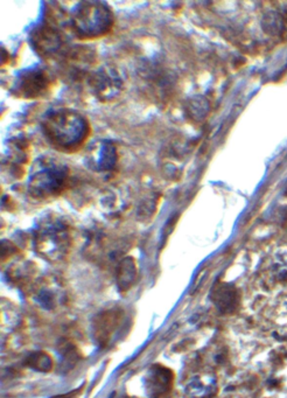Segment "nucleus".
<instances>
[{"mask_svg": "<svg viewBox=\"0 0 287 398\" xmlns=\"http://www.w3.org/2000/svg\"><path fill=\"white\" fill-rule=\"evenodd\" d=\"M28 366L39 371H48L52 368V359L46 353H34L29 356Z\"/></svg>", "mask_w": 287, "mask_h": 398, "instance_id": "14", "label": "nucleus"}, {"mask_svg": "<svg viewBox=\"0 0 287 398\" xmlns=\"http://www.w3.org/2000/svg\"><path fill=\"white\" fill-rule=\"evenodd\" d=\"M69 169L55 159H41L29 176L28 193L34 199L47 200L61 194L68 183Z\"/></svg>", "mask_w": 287, "mask_h": 398, "instance_id": "3", "label": "nucleus"}, {"mask_svg": "<svg viewBox=\"0 0 287 398\" xmlns=\"http://www.w3.org/2000/svg\"><path fill=\"white\" fill-rule=\"evenodd\" d=\"M69 245V227L61 217L51 216L40 223L35 233V246L41 255L59 259L66 255Z\"/></svg>", "mask_w": 287, "mask_h": 398, "instance_id": "4", "label": "nucleus"}, {"mask_svg": "<svg viewBox=\"0 0 287 398\" xmlns=\"http://www.w3.org/2000/svg\"><path fill=\"white\" fill-rule=\"evenodd\" d=\"M115 16L102 1H82L72 14V31L79 39H98L112 29Z\"/></svg>", "mask_w": 287, "mask_h": 398, "instance_id": "2", "label": "nucleus"}, {"mask_svg": "<svg viewBox=\"0 0 287 398\" xmlns=\"http://www.w3.org/2000/svg\"><path fill=\"white\" fill-rule=\"evenodd\" d=\"M173 382L172 371L161 366H154L149 369L145 377V387L147 394L153 398L162 397L171 390Z\"/></svg>", "mask_w": 287, "mask_h": 398, "instance_id": "8", "label": "nucleus"}, {"mask_svg": "<svg viewBox=\"0 0 287 398\" xmlns=\"http://www.w3.org/2000/svg\"><path fill=\"white\" fill-rule=\"evenodd\" d=\"M52 79L41 68H32L22 72L16 78L13 92L22 98H38L51 89Z\"/></svg>", "mask_w": 287, "mask_h": 398, "instance_id": "5", "label": "nucleus"}, {"mask_svg": "<svg viewBox=\"0 0 287 398\" xmlns=\"http://www.w3.org/2000/svg\"><path fill=\"white\" fill-rule=\"evenodd\" d=\"M262 27L266 34L271 36H279L285 31V18L277 11L265 13L262 20Z\"/></svg>", "mask_w": 287, "mask_h": 398, "instance_id": "10", "label": "nucleus"}, {"mask_svg": "<svg viewBox=\"0 0 287 398\" xmlns=\"http://www.w3.org/2000/svg\"><path fill=\"white\" fill-rule=\"evenodd\" d=\"M212 387L206 386L201 379H193L187 386V393L192 398H207L210 395Z\"/></svg>", "mask_w": 287, "mask_h": 398, "instance_id": "12", "label": "nucleus"}, {"mask_svg": "<svg viewBox=\"0 0 287 398\" xmlns=\"http://www.w3.org/2000/svg\"><path fill=\"white\" fill-rule=\"evenodd\" d=\"M90 84L93 88L95 95L102 101H111L122 90V79L115 70L103 68L91 78Z\"/></svg>", "mask_w": 287, "mask_h": 398, "instance_id": "6", "label": "nucleus"}, {"mask_svg": "<svg viewBox=\"0 0 287 398\" xmlns=\"http://www.w3.org/2000/svg\"><path fill=\"white\" fill-rule=\"evenodd\" d=\"M116 321L117 319L115 318V314L110 313L105 314V317L102 318L99 322H96V325H97V330L96 332L99 334V336H102L103 341H105L106 337L112 333V330L116 329Z\"/></svg>", "mask_w": 287, "mask_h": 398, "instance_id": "13", "label": "nucleus"}, {"mask_svg": "<svg viewBox=\"0 0 287 398\" xmlns=\"http://www.w3.org/2000/svg\"><path fill=\"white\" fill-rule=\"evenodd\" d=\"M89 165L97 172H106L112 169L118 161L116 146L108 140L96 143L89 152Z\"/></svg>", "mask_w": 287, "mask_h": 398, "instance_id": "7", "label": "nucleus"}, {"mask_svg": "<svg viewBox=\"0 0 287 398\" xmlns=\"http://www.w3.org/2000/svg\"><path fill=\"white\" fill-rule=\"evenodd\" d=\"M136 277L135 262L131 258H128L119 264L117 270V284L122 291L129 290L132 286L133 280Z\"/></svg>", "mask_w": 287, "mask_h": 398, "instance_id": "11", "label": "nucleus"}, {"mask_svg": "<svg viewBox=\"0 0 287 398\" xmlns=\"http://www.w3.org/2000/svg\"><path fill=\"white\" fill-rule=\"evenodd\" d=\"M43 135L53 147L62 152H74L89 137L88 120L69 109L51 111L42 120Z\"/></svg>", "mask_w": 287, "mask_h": 398, "instance_id": "1", "label": "nucleus"}, {"mask_svg": "<svg viewBox=\"0 0 287 398\" xmlns=\"http://www.w3.org/2000/svg\"><path fill=\"white\" fill-rule=\"evenodd\" d=\"M32 43L39 54L43 56H52L59 52L62 46V38L59 32L51 27H40L33 33Z\"/></svg>", "mask_w": 287, "mask_h": 398, "instance_id": "9", "label": "nucleus"}]
</instances>
